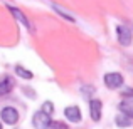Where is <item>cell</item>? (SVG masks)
<instances>
[{
  "label": "cell",
  "instance_id": "3",
  "mask_svg": "<svg viewBox=\"0 0 133 129\" xmlns=\"http://www.w3.org/2000/svg\"><path fill=\"white\" fill-rule=\"evenodd\" d=\"M104 84L106 87H110V89H118L120 86H123V75L118 74V72H110V74H106L103 77Z\"/></svg>",
  "mask_w": 133,
  "mask_h": 129
},
{
  "label": "cell",
  "instance_id": "15",
  "mask_svg": "<svg viewBox=\"0 0 133 129\" xmlns=\"http://www.w3.org/2000/svg\"><path fill=\"white\" fill-rule=\"evenodd\" d=\"M123 96H125V97H133V89L125 90V92H123Z\"/></svg>",
  "mask_w": 133,
  "mask_h": 129
},
{
  "label": "cell",
  "instance_id": "1",
  "mask_svg": "<svg viewBox=\"0 0 133 129\" xmlns=\"http://www.w3.org/2000/svg\"><path fill=\"white\" fill-rule=\"evenodd\" d=\"M0 117H2V121L5 124L14 126V124H17V121H19V111H17L15 107H12V106H7V107H3V109H2Z\"/></svg>",
  "mask_w": 133,
  "mask_h": 129
},
{
  "label": "cell",
  "instance_id": "16",
  "mask_svg": "<svg viewBox=\"0 0 133 129\" xmlns=\"http://www.w3.org/2000/svg\"><path fill=\"white\" fill-rule=\"evenodd\" d=\"M0 129H2V123H0Z\"/></svg>",
  "mask_w": 133,
  "mask_h": 129
},
{
  "label": "cell",
  "instance_id": "10",
  "mask_svg": "<svg viewBox=\"0 0 133 129\" xmlns=\"http://www.w3.org/2000/svg\"><path fill=\"white\" fill-rule=\"evenodd\" d=\"M115 123H116V126H120V127H130L131 126V119L128 116H125V114H121V112L115 117Z\"/></svg>",
  "mask_w": 133,
  "mask_h": 129
},
{
  "label": "cell",
  "instance_id": "8",
  "mask_svg": "<svg viewBox=\"0 0 133 129\" xmlns=\"http://www.w3.org/2000/svg\"><path fill=\"white\" fill-rule=\"evenodd\" d=\"M9 10H10V12H12V13H14V15H15V17H17V20H19V22L22 24V25H25L27 29L30 30V32H34V27H32V24L29 22V19H27V17L24 15V13L20 12L19 9H12V7H9Z\"/></svg>",
  "mask_w": 133,
  "mask_h": 129
},
{
  "label": "cell",
  "instance_id": "6",
  "mask_svg": "<svg viewBox=\"0 0 133 129\" xmlns=\"http://www.w3.org/2000/svg\"><path fill=\"white\" fill-rule=\"evenodd\" d=\"M64 116L68 117L71 123H79L81 121V109L78 106H68L64 109Z\"/></svg>",
  "mask_w": 133,
  "mask_h": 129
},
{
  "label": "cell",
  "instance_id": "9",
  "mask_svg": "<svg viewBox=\"0 0 133 129\" xmlns=\"http://www.w3.org/2000/svg\"><path fill=\"white\" fill-rule=\"evenodd\" d=\"M14 89V81L10 77H3L0 79V96H5Z\"/></svg>",
  "mask_w": 133,
  "mask_h": 129
},
{
  "label": "cell",
  "instance_id": "14",
  "mask_svg": "<svg viewBox=\"0 0 133 129\" xmlns=\"http://www.w3.org/2000/svg\"><path fill=\"white\" fill-rule=\"evenodd\" d=\"M49 127H52V129H69L68 126H66V124H62V123H57V121H51Z\"/></svg>",
  "mask_w": 133,
  "mask_h": 129
},
{
  "label": "cell",
  "instance_id": "13",
  "mask_svg": "<svg viewBox=\"0 0 133 129\" xmlns=\"http://www.w3.org/2000/svg\"><path fill=\"white\" fill-rule=\"evenodd\" d=\"M41 111H42V112H45L47 116H51V114L54 112V106H52L51 101H45V102L42 104V109H41Z\"/></svg>",
  "mask_w": 133,
  "mask_h": 129
},
{
  "label": "cell",
  "instance_id": "2",
  "mask_svg": "<svg viewBox=\"0 0 133 129\" xmlns=\"http://www.w3.org/2000/svg\"><path fill=\"white\" fill-rule=\"evenodd\" d=\"M32 124L36 129H47L49 124H51V116H47L42 111H37L32 117Z\"/></svg>",
  "mask_w": 133,
  "mask_h": 129
},
{
  "label": "cell",
  "instance_id": "4",
  "mask_svg": "<svg viewBox=\"0 0 133 129\" xmlns=\"http://www.w3.org/2000/svg\"><path fill=\"white\" fill-rule=\"evenodd\" d=\"M116 35H118V40H120L121 45L128 47V45L131 44V32H130V29H128V27L118 25L116 27Z\"/></svg>",
  "mask_w": 133,
  "mask_h": 129
},
{
  "label": "cell",
  "instance_id": "7",
  "mask_svg": "<svg viewBox=\"0 0 133 129\" xmlns=\"http://www.w3.org/2000/svg\"><path fill=\"white\" fill-rule=\"evenodd\" d=\"M120 111H121V114H125V116H128L131 119L133 117V97H125V99L121 101Z\"/></svg>",
  "mask_w": 133,
  "mask_h": 129
},
{
  "label": "cell",
  "instance_id": "12",
  "mask_svg": "<svg viewBox=\"0 0 133 129\" xmlns=\"http://www.w3.org/2000/svg\"><path fill=\"white\" fill-rule=\"evenodd\" d=\"M52 9H54L56 12H57L59 15H61V17H64L66 20H69V22H74V17H72V15H69V13H66L64 10H61V9H59V5H56V3H52Z\"/></svg>",
  "mask_w": 133,
  "mask_h": 129
},
{
  "label": "cell",
  "instance_id": "5",
  "mask_svg": "<svg viewBox=\"0 0 133 129\" xmlns=\"http://www.w3.org/2000/svg\"><path fill=\"white\" fill-rule=\"evenodd\" d=\"M101 101L98 99H91L89 101V116L93 121H99L101 119Z\"/></svg>",
  "mask_w": 133,
  "mask_h": 129
},
{
  "label": "cell",
  "instance_id": "11",
  "mask_svg": "<svg viewBox=\"0 0 133 129\" xmlns=\"http://www.w3.org/2000/svg\"><path fill=\"white\" fill-rule=\"evenodd\" d=\"M15 74L19 75V77H22V79H32L34 77V74L29 71V69H25V67H22V65H15Z\"/></svg>",
  "mask_w": 133,
  "mask_h": 129
}]
</instances>
